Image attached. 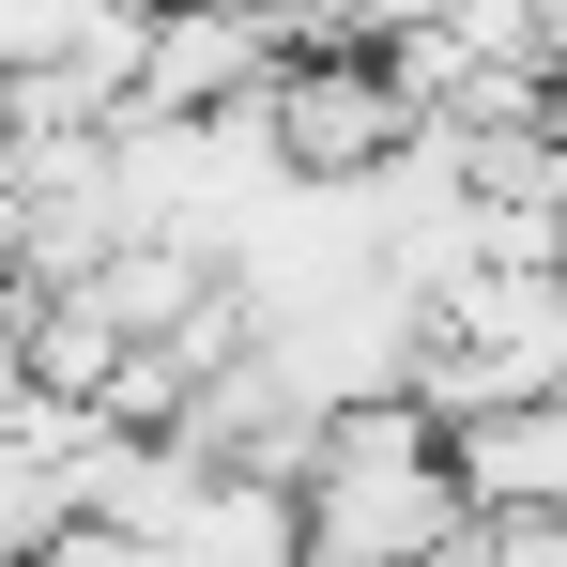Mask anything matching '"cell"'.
<instances>
[{
    "label": "cell",
    "instance_id": "cell-7",
    "mask_svg": "<svg viewBox=\"0 0 567 567\" xmlns=\"http://www.w3.org/2000/svg\"><path fill=\"white\" fill-rule=\"evenodd\" d=\"M16 338H31V291L0 277V399H16Z\"/></svg>",
    "mask_w": 567,
    "mask_h": 567
},
{
    "label": "cell",
    "instance_id": "cell-3",
    "mask_svg": "<svg viewBox=\"0 0 567 567\" xmlns=\"http://www.w3.org/2000/svg\"><path fill=\"white\" fill-rule=\"evenodd\" d=\"M277 62H291V47L261 31V16H230V0H154V16H138V107H123V123H215V107H261Z\"/></svg>",
    "mask_w": 567,
    "mask_h": 567
},
{
    "label": "cell",
    "instance_id": "cell-5",
    "mask_svg": "<svg viewBox=\"0 0 567 567\" xmlns=\"http://www.w3.org/2000/svg\"><path fill=\"white\" fill-rule=\"evenodd\" d=\"M169 567H307V522H291L277 475H185V506L154 522Z\"/></svg>",
    "mask_w": 567,
    "mask_h": 567
},
{
    "label": "cell",
    "instance_id": "cell-2",
    "mask_svg": "<svg viewBox=\"0 0 567 567\" xmlns=\"http://www.w3.org/2000/svg\"><path fill=\"white\" fill-rule=\"evenodd\" d=\"M246 123H261V154H277L291 185H369L383 154L414 138V107H399V93L369 78V47H322V62H277Z\"/></svg>",
    "mask_w": 567,
    "mask_h": 567
},
{
    "label": "cell",
    "instance_id": "cell-4",
    "mask_svg": "<svg viewBox=\"0 0 567 567\" xmlns=\"http://www.w3.org/2000/svg\"><path fill=\"white\" fill-rule=\"evenodd\" d=\"M445 491H461V522H553V491H567V414H553V399H522V414H461V430H445Z\"/></svg>",
    "mask_w": 567,
    "mask_h": 567
},
{
    "label": "cell",
    "instance_id": "cell-6",
    "mask_svg": "<svg viewBox=\"0 0 567 567\" xmlns=\"http://www.w3.org/2000/svg\"><path fill=\"white\" fill-rule=\"evenodd\" d=\"M78 31H93V0H0V93H16V78H47Z\"/></svg>",
    "mask_w": 567,
    "mask_h": 567
},
{
    "label": "cell",
    "instance_id": "cell-1",
    "mask_svg": "<svg viewBox=\"0 0 567 567\" xmlns=\"http://www.w3.org/2000/svg\"><path fill=\"white\" fill-rule=\"evenodd\" d=\"M291 522H307V567H430L461 537V491H445V430L414 399H353L307 430V475H291Z\"/></svg>",
    "mask_w": 567,
    "mask_h": 567
}]
</instances>
